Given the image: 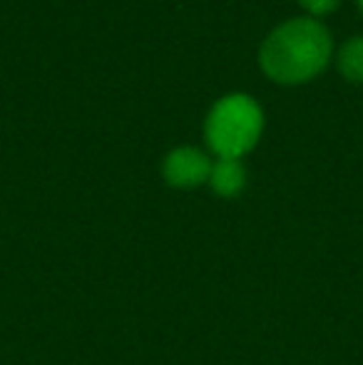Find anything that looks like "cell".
<instances>
[{
  "mask_svg": "<svg viewBox=\"0 0 363 365\" xmlns=\"http://www.w3.org/2000/svg\"><path fill=\"white\" fill-rule=\"evenodd\" d=\"M339 70L344 77H349L351 82H363V38L346 40L344 48L339 53Z\"/></svg>",
  "mask_w": 363,
  "mask_h": 365,
  "instance_id": "5b68a950",
  "label": "cell"
},
{
  "mask_svg": "<svg viewBox=\"0 0 363 365\" xmlns=\"http://www.w3.org/2000/svg\"><path fill=\"white\" fill-rule=\"evenodd\" d=\"M331 53L334 40L326 25L314 18H294L267 35L259 50V63L272 80L296 85L319 75Z\"/></svg>",
  "mask_w": 363,
  "mask_h": 365,
  "instance_id": "6da1fadb",
  "label": "cell"
},
{
  "mask_svg": "<svg viewBox=\"0 0 363 365\" xmlns=\"http://www.w3.org/2000/svg\"><path fill=\"white\" fill-rule=\"evenodd\" d=\"M165 179L172 187L180 189H192L199 184L209 182V174H212V162L209 157L197 147H177L167 154L165 159Z\"/></svg>",
  "mask_w": 363,
  "mask_h": 365,
  "instance_id": "3957f363",
  "label": "cell"
},
{
  "mask_svg": "<svg viewBox=\"0 0 363 365\" xmlns=\"http://www.w3.org/2000/svg\"><path fill=\"white\" fill-rule=\"evenodd\" d=\"M209 184L219 197H237L247 184V172H244L239 159L219 157L212 164V174H209Z\"/></svg>",
  "mask_w": 363,
  "mask_h": 365,
  "instance_id": "277c9868",
  "label": "cell"
},
{
  "mask_svg": "<svg viewBox=\"0 0 363 365\" xmlns=\"http://www.w3.org/2000/svg\"><path fill=\"white\" fill-rule=\"evenodd\" d=\"M264 130L262 107L249 95H227L212 107L204 122L207 145L227 159H239L259 142Z\"/></svg>",
  "mask_w": 363,
  "mask_h": 365,
  "instance_id": "7a4b0ae2",
  "label": "cell"
},
{
  "mask_svg": "<svg viewBox=\"0 0 363 365\" xmlns=\"http://www.w3.org/2000/svg\"><path fill=\"white\" fill-rule=\"evenodd\" d=\"M359 5H361V10H363V0H359Z\"/></svg>",
  "mask_w": 363,
  "mask_h": 365,
  "instance_id": "52a82bcc",
  "label": "cell"
},
{
  "mask_svg": "<svg viewBox=\"0 0 363 365\" xmlns=\"http://www.w3.org/2000/svg\"><path fill=\"white\" fill-rule=\"evenodd\" d=\"M301 5H304L309 13L314 15H324V13H331V10L336 8V5L341 3V0H299Z\"/></svg>",
  "mask_w": 363,
  "mask_h": 365,
  "instance_id": "8992f818",
  "label": "cell"
}]
</instances>
